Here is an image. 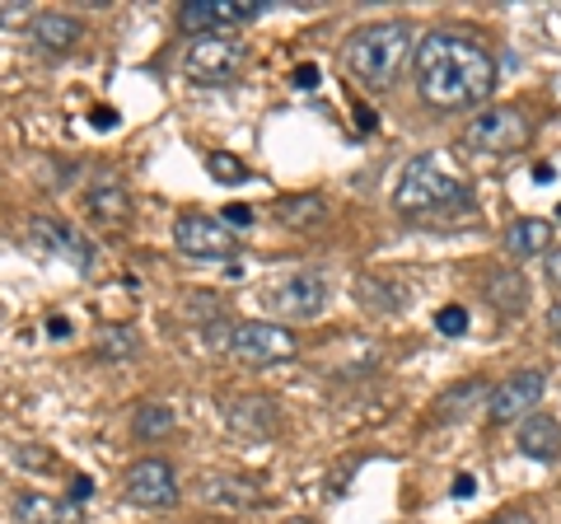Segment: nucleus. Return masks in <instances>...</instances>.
Wrapping results in <instances>:
<instances>
[{
  "label": "nucleus",
  "instance_id": "1",
  "mask_svg": "<svg viewBox=\"0 0 561 524\" xmlns=\"http://www.w3.org/2000/svg\"><path fill=\"white\" fill-rule=\"evenodd\" d=\"M416 66V94L440 113L478 109L496 94V57L459 33H426L412 52Z\"/></svg>",
  "mask_w": 561,
  "mask_h": 524
},
{
  "label": "nucleus",
  "instance_id": "2",
  "mask_svg": "<svg viewBox=\"0 0 561 524\" xmlns=\"http://www.w3.org/2000/svg\"><path fill=\"white\" fill-rule=\"evenodd\" d=\"M416 52L412 43V29L402 20H375V24H360L356 33L346 38L342 47V66L351 80H360L365 90H389V84L398 80L402 61H408Z\"/></svg>",
  "mask_w": 561,
  "mask_h": 524
},
{
  "label": "nucleus",
  "instance_id": "3",
  "mask_svg": "<svg viewBox=\"0 0 561 524\" xmlns=\"http://www.w3.org/2000/svg\"><path fill=\"white\" fill-rule=\"evenodd\" d=\"M472 202V187L440 164V155H412L393 187V206L402 216H459Z\"/></svg>",
  "mask_w": 561,
  "mask_h": 524
},
{
  "label": "nucleus",
  "instance_id": "4",
  "mask_svg": "<svg viewBox=\"0 0 561 524\" xmlns=\"http://www.w3.org/2000/svg\"><path fill=\"white\" fill-rule=\"evenodd\" d=\"M28 243L38 249L43 258H57L66 262V267H76L80 276H94L99 267V249H94V239L76 230L70 220H57V216H33L28 220Z\"/></svg>",
  "mask_w": 561,
  "mask_h": 524
},
{
  "label": "nucleus",
  "instance_id": "5",
  "mask_svg": "<svg viewBox=\"0 0 561 524\" xmlns=\"http://www.w3.org/2000/svg\"><path fill=\"white\" fill-rule=\"evenodd\" d=\"M529 136H534V127L519 109H486L468 122L463 146L478 150V155H515V150L529 146Z\"/></svg>",
  "mask_w": 561,
  "mask_h": 524
},
{
  "label": "nucleus",
  "instance_id": "6",
  "mask_svg": "<svg viewBox=\"0 0 561 524\" xmlns=\"http://www.w3.org/2000/svg\"><path fill=\"white\" fill-rule=\"evenodd\" d=\"M272 0H192L179 14V29L192 38H230V29L257 20Z\"/></svg>",
  "mask_w": 561,
  "mask_h": 524
},
{
  "label": "nucleus",
  "instance_id": "7",
  "mask_svg": "<svg viewBox=\"0 0 561 524\" xmlns=\"http://www.w3.org/2000/svg\"><path fill=\"white\" fill-rule=\"evenodd\" d=\"M230 356L239 365H253V371H262V365H280L295 356V333L280 323H239L230 333Z\"/></svg>",
  "mask_w": 561,
  "mask_h": 524
},
{
  "label": "nucleus",
  "instance_id": "8",
  "mask_svg": "<svg viewBox=\"0 0 561 524\" xmlns=\"http://www.w3.org/2000/svg\"><path fill=\"white\" fill-rule=\"evenodd\" d=\"M183 71L197 84H230L243 71V47L230 38H197V43H187Z\"/></svg>",
  "mask_w": 561,
  "mask_h": 524
},
{
  "label": "nucleus",
  "instance_id": "9",
  "mask_svg": "<svg viewBox=\"0 0 561 524\" xmlns=\"http://www.w3.org/2000/svg\"><path fill=\"white\" fill-rule=\"evenodd\" d=\"M542 394H548V375L542 371H519L511 379H501L496 389H491V422H524V417H534L538 403H542Z\"/></svg>",
  "mask_w": 561,
  "mask_h": 524
},
{
  "label": "nucleus",
  "instance_id": "10",
  "mask_svg": "<svg viewBox=\"0 0 561 524\" xmlns=\"http://www.w3.org/2000/svg\"><path fill=\"white\" fill-rule=\"evenodd\" d=\"M173 243H179L187 258H234L239 235L225 230V220H216V216L187 212V216H179V225H173Z\"/></svg>",
  "mask_w": 561,
  "mask_h": 524
},
{
  "label": "nucleus",
  "instance_id": "11",
  "mask_svg": "<svg viewBox=\"0 0 561 524\" xmlns=\"http://www.w3.org/2000/svg\"><path fill=\"white\" fill-rule=\"evenodd\" d=\"M323 300H328V282L323 272H290L286 282H276L267 291V305L276 314H286V319H319L323 314Z\"/></svg>",
  "mask_w": 561,
  "mask_h": 524
},
{
  "label": "nucleus",
  "instance_id": "12",
  "mask_svg": "<svg viewBox=\"0 0 561 524\" xmlns=\"http://www.w3.org/2000/svg\"><path fill=\"white\" fill-rule=\"evenodd\" d=\"M127 501L146 505V511H164V505L179 501V478L164 459H140L127 474Z\"/></svg>",
  "mask_w": 561,
  "mask_h": 524
},
{
  "label": "nucleus",
  "instance_id": "13",
  "mask_svg": "<svg viewBox=\"0 0 561 524\" xmlns=\"http://www.w3.org/2000/svg\"><path fill=\"white\" fill-rule=\"evenodd\" d=\"M28 38L38 43V52H47V57H61V52H70V47H76V43L84 38V24L76 20V14L43 10V14H33Z\"/></svg>",
  "mask_w": 561,
  "mask_h": 524
},
{
  "label": "nucleus",
  "instance_id": "14",
  "mask_svg": "<svg viewBox=\"0 0 561 524\" xmlns=\"http://www.w3.org/2000/svg\"><path fill=\"white\" fill-rule=\"evenodd\" d=\"M14 515H20V524H84L80 501L47 497V492H24L14 501Z\"/></svg>",
  "mask_w": 561,
  "mask_h": 524
},
{
  "label": "nucleus",
  "instance_id": "15",
  "mask_svg": "<svg viewBox=\"0 0 561 524\" xmlns=\"http://www.w3.org/2000/svg\"><path fill=\"white\" fill-rule=\"evenodd\" d=\"M230 431H239V435H276L280 431V408L272 403V398H262V394H249V398H234L230 408Z\"/></svg>",
  "mask_w": 561,
  "mask_h": 524
},
{
  "label": "nucleus",
  "instance_id": "16",
  "mask_svg": "<svg viewBox=\"0 0 561 524\" xmlns=\"http://www.w3.org/2000/svg\"><path fill=\"white\" fill-rule=\"evenodd\" d=\"M515 441H519V454H529V459H538V464H552L561 454V426H557V417L534 412V417L519 422Z\"/></svg>",
  "mask_w": 561,
  "mask_h": 524
},
{
  "label": "nucleus",
  "instance_id": "17",
  "mask_svg": "<svg viewBox=\"0 0 561 524\" xmlns=\"http://www.w3.org/2000/svg\"><path fill=\"white\" fill-rule=\"evenodd\" d=\"M84 206H90V216L103 225V230H122V225L131 220V192L122 187V183H99V187H90Z\"/></svg>",
  "mask_w": 561,
  "mask_h": 524
},
{
  "label": "nucleus",
  "instance_id": "18",
  "mask_svg": "<svg viewBox=\"0 0 561 524\" xmlns=\"http://www.w3.org/2000/svg\"><path fill=\"white\" fill-rule=\"evenodd\" d=\"M482 398L491 403L486 379H459L454 389H445L440 398H435V422H445V426H449V422H463V417H468L472 408H478Z\"/></svg>",
  "mask_w": 561,
  "mask_h": 524
},
{
  "label": "nucleus",
  "instance_id": "19",
  "mask_svg": "<svg viewBox=\"0 0 561 524\" xmlns=\"http://www.w3.org/2000/svg\"><path fill=\"white\" fill-rule=\"evenodd\" d=\"M505 249H511L515 258H538V253H552V220L519 216L515 225H505Z\"/></svg>",
  "mask_w": 561,
  "mask_h": 524
},
{
  "label": "nucleus",
  "instance_id": "20",
  "mask_svg": "<svg viewBox=\"0 0 561 524\" xmlns=\"http://www.w3.org/2000/svg\"><path fill=\"white\" fill-rule=\"evenodd\" d=\"M486 300L501 314H524V305H529V286H524V276L515 267H496L486 276Z\"/></svg>",
  "mask_w": 561,
  "mask_h": 524
},
{
  "label": "nucleus",
  "instance_id": "21",
  "mask_svg": "<svg viewBox=\"0 0 561 524\" xmlns=\"http://www.w3.org/2000/svg\"><path fill=\"white\" fill-rule=\"evenodd\" d=\"M202 501H210V505H230V511H243V505H253L257 497H253V482L210 474V478H202Z\"/></svg>",
  "mask_w": 561,
  "mask_h": 524
},
{
  "label": "nucleus",
  "instance_id": "22",
  "mask_svg": "<svg viewBox=\"0 0 561 524\" xmlns=\"http://www.w3.org/2000/svg\"><path fill=\"white\" fill-rule=\"evenodd\" d=\"M328 206L319 197H290V202H276V220L286 225V230H309V225L323 220Z\"/></svg>",
  "mask_w": 561,
  "mask_h": 524
},
{
  "label": "nucleus",
  "instance_id": "23",
  "mask_svg": "<svg viewBox=\"0 0 561 524\" xmlns=\"http://www.w3.org/2000/svg\"><path fill=\"white\" fill-rule=\"evenodd\" d=\"M169 431H173V408H160V403L136 408V417H131V435H136V441H164Z\"/></svg>",
  "mask_w": 561,
  "mask_h": 524
},
{
  "label": "nucleus",
  "instance_id": "24",
  "mask_svg": "<svg viewBox=\"0 0 561 524\" xmlns=\"http://www.w3.org/2000/svg\"><path fill=\"white\" fill-rule=\"evenodd\" d=\"M206 173L210 179H220V183H243L249 179V169H243L234 155H206Z\"/></svg>",
  "mask_w": 561,
  "mask_h": 524
},
{
  "label": "nucleus",
  "instance_id": "25",
  "mask_svg": "<svg viewBox=\"0 0 561 524\" xmlns=\"http://www.w3.org/2000/svg\"><path fill=\"white\" fill-rule=\"evenodd\" d=\"M435 328H440L445 338H459V333H468V309H459V305H445L440 314H435Z\"/></svg>",
  "mask_w": 561,
  "mask_h": 524
},
{
  "label": "nucleus",
  "instance_id": "26",
  "mask_svg": "<svg viewBox=\"0 0 561 524\" xmlns=\"http://www.w3.org/2000/svg\"><path fill=\"white\" fill-rule=\"evenodd\" d=\"M20 24H33L24 0H0V29H20Z\"/></svg>",
  "mask_w": 561,
  "mask_h": 524
},
{
  "label": "nucleus",
  "instance_id": "27",
  "mask_svg": "<svg viewBox=\"0 0 561 524\" xmlns=\"http://www.w3.org/2000/svg\"><path fill=\"white\" fill-rule=\"evenodd\" d=\"M136 352V333H108V342H103L99 346V356H131Z\"/></svg>",
  "mask_w": 561,
  "mask_h": 524
},
{
  "label": "nucleus",
  "instance_id": "28",
  "mask_svg": "<svg viewBox=\"0 0 561 524\" xmlns=\"http://www.w3.org/2000/svg\"><path fill=\"white\" fill-rule=\"evenodd\" d=\"M319 80H323V76H319V66H309V61H305V66H295V84H300V90H313Z\"/></svg>",
  "mask_w": 561,
  "mask_h": 524
},
{
  "label": "nucleus",
  "instance_id": "29",
  "mask_svg": "<svg viewBox=\"0 0 561 524\" xmlns=\"http://www.w3.org/2000/svg\"><path fill=\"white\" fill-rule=\"evenodd\" d=\"M249 220H253L249 206H239V202H234V206H225V225H249Z\"/></svg>",
  "mask_w": 561,
  "mask_h": 524
},
{
  "label": "nucleus",
  "instance_id": "30",
  "mask_svg": "<svg viewBox=\"0 0 561 524\" xmlns=\"http://www.w3.org/2000/svg\"><path fill=\"white\" fill-rule=\"evenodd\" d=\"M548 282L561 291V249H552V253H548Z\"/></svg>",
  "mask_w": 561,
  "mask_h": 524
},
{
  "label": "nucleus",
  "instance_id": "31",
  "mask_svg": "<svg viewBox=\"0 0 561 524\" xmlns=\"http://www.w3.org/2000/svg\"><path fill=\"white\" fill-rule=\"evenodd\" d=\"M548 328H552V338H557V346H561V305L548 309Z\"/></svg>",
  "mask_w": 561,
  "mask_h": 524
},
{
  "label": "nucleus",
  "instance_id": "32",
  "mask_svg": "<svg viewBox=\"0 0 561 524\" xmlns=\"http://www.w3.org/2000/svg\"><path fill=\"white\" fill-rule=\"evenodd\" d=\"M472 492H478V482L472 478H454V497H472Z\"/></svg>",
  "mask_w": 561,
  "mask_h": 524
},
{
  "label": "nucleus",
  "instance_id": "33",
  "mask_svg": "<svg viewBox=\"0 0 561 524\" xmlns=\"http://www.w3.org/2000/svg\"><path fill=\"white\" fill-rule=\"evenodd\" d=\"M534 179H538V183H552L557 169H552V164H534Z\"/></svg>",
  "mask_w": 561,
  "mask_h": 524
},
{
  "label": "nucleus",
  "instance_id": "34",
  "mask_svg": "<svg viewBox=\"0 0 561 524\" xmlns=\"http://www.w3.org/2000/svg\"><path fill=\"white\" fill-rule=\"evenodd\" d=\"M496 524H534V515L529 511H515V515H501Z\"/></svg>",
  "mask_w": 561,
  "mask_h": 524
},
{
  "label": "nucleus",
  "instance_id": "35",
  "mask_svg": "<svg viewBox=\"0 0 561 524\" xmlns=\"http://www.w3.org/2000/svg\"><path fill=\"white\" fill-rule=\"evenodd\" d=\"M90 497V478H76V492H70V501H84Z\"/></svg>",
  "mask_w": 561,
  "mask_h": 524
},
{
  "label": "nucleus",
  "instance_id": "36",
  "mask_svg": "<svg viewBox=\"0 0 561 524\" xmlns=\"http://www.w3.org/2000/svg\"><path fill=\"white\" fill-rule=\"evenodd\" d=\"M557 220H561V206H557Z\"/></svg>",
  "mask_w": 561,
  "mask_h": 524
}]
</instances>
